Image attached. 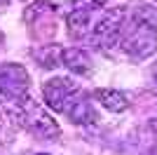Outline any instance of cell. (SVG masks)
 I'll return each mask as SVG.
<instances>
[{
  "mask_svg": "<svg viewBox=\"0 0 157 155\" xmlns=\"http://www.w3.org/2000/svg\"><path fill=\"white\" fill-rule=\"evenodd\" d=\"M122 50L134 59H148L157 52V24L148 17H136L122 31Z\"/></svg>",
  "mask_w": 157,
  "mask_h": 155,
  "instance_id": "6da1fadb",
  "label": "cell"
},
{
  "mask_svg": "<svg viewBox=\"0 0 157 155\" xmlns=\"http://www.w3.org/2000/svg\"><path fill=\"white\" fill-rule=\"evenodd\" d=\"M17 108H19V120H21V125H26L33 134L42 136V139H56V136L61 134L59 122H56V120L47 113V108H42V106H40V103H35L33 99H26V97H24Z\"/></svg>",
  "mask_w": 157,
  "mask_h": 155,
  "instance_id": "7a4b0ae2",
  "label": "cell"
},
{
  "mask_svg": "<svg viewBox=\"0 0 157 155\" xmlns=\"http://www.w3.org/2000/svg\"><path fill=\"white\" fill-rule=\"evenodd\" d=\"M42 94H45V101L47 106L56 113H66L68 106L80 99V85L71 78H52V80H47L45 87H42Z\"/></svg>",
  "mask_w": 157,
  "mask_h": 155,
  "instance_id": "3957f363",
  "label": "cell"
},
{
  "mask_svg": "<svg viewBox=\"0 0 157 155\" xmlns=\"http://www.w3.org/2000/svg\"><path fill=\"white\" fill-rule=\"evenodd\" d=\"M28 92V73L19 64L0 66V94L10 99H24Z\"/></svg>",
  "mask_w": 157,
  "mask_h": 155,
  "instance_id": "277c9868",
  "label": "cell"
},
{
  "mask_svg": "<svg viewBox=\"0 0 157 155\" xmlns=\"http://www.w3.org/2000/svg\"><path fill=\"white\" fill-rule=\"evenodd\" d=\"M122 24H124V10L117 7V10H110L105 12V17L94 26L92 31V42L96 45H103V47H110L117 35L122 33Z\"/></svg>",
  "mask_w": 157,
  "mask_h": 155,
  "instance_id": "5b68a950",
  "label": "cell"
},
{
  "mask_svg": "<svg viewBox=\"0 0 157 155\" xmlns=\"http://www.w3.org/2000/svg\"><path fill=\"white\" fill-rule=\"evenodd\" d=\"M96 101L101 103L105 110H110V113H122V110H127V106H129L127 97L120 89H98Z\"/></svg>",
  "mask_w": 157,
  "mask_h": 155,
  "instance_id": "8992f818",
  "label": "cell"
},
{
  "mask_svg": "<svg viewBox=\"0 0 157 155\" xmlns=\"http://www.w3.org/2000/svg\"><path fill=\"white\" fill-rule=\"evenodd\" d=\"M89 19H92V10L85 7H73V12L68 14V28L75 38H82L85 31L89 28Z\"/></svg>",
  "mask_w": 157,
  "mask_h": 155,
  "instance_id": "52a82bcc",
  "label": "cell"
},
{
  "mask_svg": "<svg viewBox=\"0 0 157 155\" xmlns=\"http://www.w3.org/2000/svg\"><path fill=\"white\" fill-rule=\"evenodd\" d=\"M61 64L71 68L73 73H87L89 71V59L82 50H63L61 52Z\"/></svg>",
  "mask_w": 157,
  "mask_h": 155,
  "instance_id": "ba28073f",
  "label": "cell"
}]
</instances>
